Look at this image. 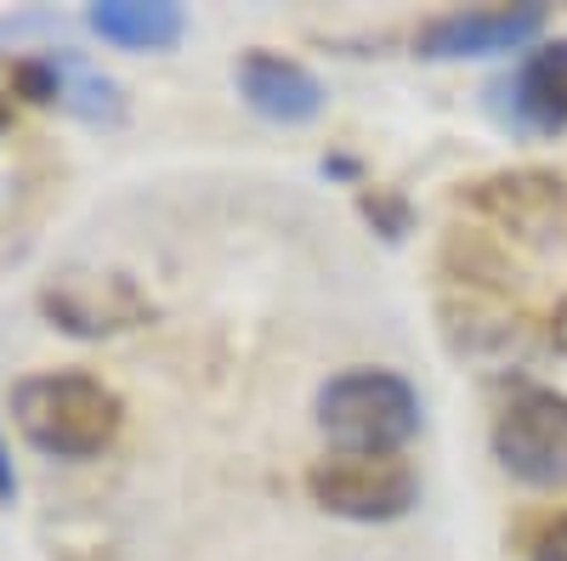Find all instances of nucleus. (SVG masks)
Here are the masks:
<instances>
[{
  "instance_id": "obj_3",
  "label": "nucleus",
  "mask_w": 567,
  "mask_h": 561,
  "mask_svg": "<svg viewBox=\"0 0 567 561\" xmlns=\"http://www.w3.org/2000/svg\"><path fill=\"white\" fill-rule=\"evenodd\" d=\"M312 505L347 522H398L420 499V477L403 454H329L307 471Z\"/></svg>"
},
{
  "instance_id": "obj_10",
  "label": "nucleus",
  "mask_w": 567,
  "mask_h": 561,
  "mask_svg": "<svg viewBox=\"0 0 567 561\" xmlns=\"http://www.w3.org/2000/svg\"><path fill=\"white\" fill-rule=\"evenodd\" d=\"M85 23L109 45H125V52H165L187 34V12L171 7V0H97Z\"/></svg>"
},
{
  "instance_id": "obj_1",
  "label": "nucleus",
  "mask_w": 567,
  "mask_h": 561,
  "mask_svg": "<svg viewBox=\"0 0 567 561\" xmlns=\"http://www.w3.org/2000/svg\"><path fill=\"white\" fill-rule=\"evenodd\" d=\"M12 419L40 454L97 459L125 426V397L85 368H45L12 386Z\"/></svg>"
},
{
  "instance_id": "obj_8",
  "label": "nucleus",
  "mask_w": 567,
  "mask_h": 561,
  "mask_svg": "<svg viewBox=\"0 0 567 561\" xmlns=\"http://www.w3.org/2000/svg\"><path fill=\"white\" fill-rule=\"evenodd\" d=\"M239 91H245V103H250L261 120H272V125H307V120H318L323 103H329L323 80H318L307 63L284 58V52H250V58L239 63Z\"/></svg>"
},
{
  "instance_id": "obj_5",
  "label": "nucleus",
  "mask_w": 567,
  "mask_h": 561,
  "mask_svg": "<svg viewBox=\"0 0 567 561\" xmlns=\"http://www.w3.org/2000/svg\"><path fill=\"white\" fill-rule=\"evenodd\" d=\"M40 312L52 318L63 335L103 341V335H125L136 323H148L154 307L125 272H63L40 290Z\"/></svg>"
},
{
  "instance_id": "obj_12",
  "label": "nucleus",
  "mask_w": 567,
  "mask_h": 561,
  "mask_svg": "<svg viewBox=\"0 0 567 561\" xmlns=\"http://www.w3.org/2000/svg\"><path fill=\"white\" fill-rule=\"evenodd\" d=\"M534 561H567V517H556L545 528V539L534 544Z\"/></svg>"
},
{
  "instance_id": "obj_7",
  "label": "nucleus",
  "mask_w": 567,
  "mask_h": 561,
  "mask_svg": "<svg viewBox=\"0 0 567 561\" xmlns=\"http://www.w3.org/2000/svg\"><path fill=\"white\" fill-rule=\"evenodd\" d=\"M545 29V7L528 0V7H471V12H449L437 23L420 29V52L425 58H499L528 45Z\"/></svg>"
},
{
  "instance_id": "obj_4",
  "label": "nucleus",
  "mask_w": 567,
  "mask_h": 561,
  "mask_svg": "<svg viewBox=\"0 0 567 561\" xmlns=\"http://www.w3.org/2000/svg\"><path fill=\"white\" fill-rule=\"evenodd\" d=\"M494 459L528 488H567V397L550 386L516 392L494 419Z\"/></svg>"
},
{
  "instance_id": "obj_14",
  "label": "nucleus",
  "mask_w": 567,
  "mask_h": 561,
  "mask_svg": "<svg viewBox=\"0 0 567 561\" xmlns=\"http://www.w3.org/2000/svg\"><path fill=\"white\" fill-rule=\"evenodd\" d=\"M12 125V97H7V85H0V131Z\"/></svg>"
},
{
  "instance_id": "obj_13",
  "label": "nucleus",
  "mask_w": 567,
  "mask_h": 561,
  "mask_svg": "<svg viewBox=\"0 0 567 561\" xmlns=\"http://www.w3.org/2000/svg\"><path fill=\"white\" fill-rule=\"evenodd\" d=\"M18 499V471H12V448L7 437H0V505H12Z\"/></svg>"
},
{
  "instance_id": "obj_9",
  "label": "nucleus",
  "mask_w": 567,
  "mask_h": 561,
  "mask_svg": "<svg viewBox=\"0 0 567 561\" xmlns=\"http://www.w3.org/2000/svg\"><path fill=\"white\" fill-rule=\"evenodd\" d=\"M511 114L523 131H567V40H545L511 74Z\"/></svg>"
},
{
  "instance_id": "obj_6",
  "label": "nucleus",
  "mask_w": 567,
  "mask_h": 561,
  "mask_svg": "<svg viewBox=\"0 0 567 561\" xmlns=\"http://www.w3.org/2000/svg\"><path fill=\"white\" fill-rule=\"evenodd\" d=\"M12 85L23 91L29 103H58L91 125H114L125 114L120 103V85L103 74V69H91L80 52H45V58H18L12 63Z\"/></svg>"
},
{
  "instance_id": "obj_2",
  "label": "nucleus",
  "mask_w": 567,
  "mask_h": 561,
  "mask_svg": "<svg viewBox=\"0 0 567 561\" xmlns=\"http://www.w3.org/2000/svg\"><path fill=\"white\" fill-rule=\"evenodd\" d=\"M318 432L336 454H398L420 432V392L392 368H347L318 392Z\"/></svg>"
},
{
  "instance_id": "obj_11",
  "label": "nucleus",
  "mask_w": 567,
  "mask_h": 561,
  "mask_svg": "<svg viewBox=\"0 0 567 561\" xmlns=\"http://www.w3.org/2000/svg\"><path fill=\"white\" fill-rule=\"evenodd\" d=\"M477 199L494 205L516 227H545L550 210H561V181H550V176H499V181H483Z\"/></svg>"
}]
</instances>
